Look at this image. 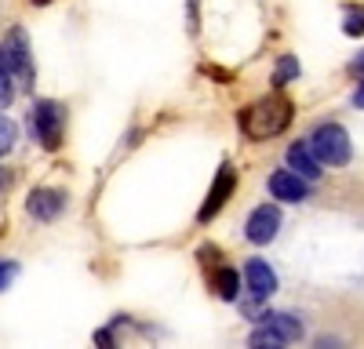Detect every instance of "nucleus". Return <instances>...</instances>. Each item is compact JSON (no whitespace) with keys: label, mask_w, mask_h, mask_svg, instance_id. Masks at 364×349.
<instances>
[{"label":"nucleus","mask_w":364,"mask_h":349,"mask_svg":"<svg viewBox=\"0 0 364 349\" xmlns=\"http://www.w3.org/2000/svg\"><path fill=\"white\" fill-rule=\"evenodd\" d=\"M277 229H281V208H277V204H262V208H255L248 215L245 237L252 244H269L273 237H277Z\"/></svg>","instance_id":"obj_4"},{"label":"nucleus","mask_w":364,"mask_h":349,"mask_svg":"<svg viewBox=\"0 0 364 349\" xmlns=\"http://www.w3.org/2000/svg\"><path fill=\"white\" fill-rule=\"evenodd\" d=\"M211 287H215L219 299L233 302V299L240 295V273H237V270H219L215 277H211Z\"/></svg>","instance_id":"obj_12"},{"label":"nucleus","mask_w":364,"mask_h":349,"mask_svg":"<svg viewBox=\"0 0 364 349\" xmlns=\"http://www.w3.org/2000/svg\"><path fill=\"white\" fill-rule=\"evenodd\" d=\"M15 102V80H11V70L0 66V109H8Z\"/></svg>","instance_id":"obj_17"},{"label":"nucleus","mask_w":364,"mask_h":349,"mask_svg":"<svg viewBox=\"0 0 364 349\" xmlns=\"http://www.w3.org/2000/svg\"><path fill=\"white\" fill-rule=\"evenodd\" d=\"M63 208H66V193L63 189H33V193H29V200H26V211L33 215L37 222L58 218V215H63Z\"/></svg>","instance_id":"obj_7"},{"label":"nucleus","mask_w":364,"mask_h":349,"mask_svg":"<svg viewBox=\"0 0 364 349\" xmlns=\"http://www.w3.org/2000/svg\"><path fill=\"white\" fill-rule=\"evenodd\" d=\"M288 167L295 171V174H302V179H310V182H317L321 179V160L314 157V150H310V142H295V145H288Z\"/></svg>","instance_id":"obj_8"},{"label":"nucleus","mask_w":364,"mask_h":349,"mask_svg":"<svg viewBox=\"0 0 364 349\" xmlns=\"http://www.w3.org/2000/svg\"><path fill=\"white\" fill-rule=\"evenodd\" d=\"M63 128H66V109L44 99L33 106V113H29V131H33V138L44 145V150H58V142H63Z\"/></svg>","instance_id":"obj_3"},{"label":"nucleus","mask_w":364,"mask_h":349,"mask_svg":"<svg viewBox=\"0 0 364 349\" xmlns=\"http://www.w3.org/2000/svg\"><path fill=\"white\" fill-rule=\"evenodd\" d=\"M15 142H18V128H15V121L0 116V157L11 153V150H15Z\"/></svg>","instance_id":"obj_14"},{"label":"nucleus","mask_w":364,"mask_h":349,"mask_svg":"<svg viewBox=\"0 0 364 349\" xmlns=\"http://www.w3.org/2000/svg\"><path fill=\"white\" fill-rule=\"evenodd\" d=\"M310 150L321 160V167H346L353 157V145H350V135L343 124H321L310 135Z\"/></svg>","instance_id":"obj_2"},{"label":"nucleus","mask_w":364,"mask_h":349,"mask_svg":"<svg viewBox=\"0 0 364 349\" xmlns=\"http://www.w3.org/2000/svg\"><path fill=\"white\" fill-rule=\"evenodd\" d=\"M291 124V102L284 95H269L259 99L255 106H248L240 113V131H245L252 142H266L273 135H281Z\"/></svg>","instance_id":"obj_1"},{"label":"nucleus","mask_w":364,"mask_h":349,"mask_svg":"<svg viewBox=\"0 0 364 349\" xmlns=\"http://www.w3.org/2000/svg\"><path fill=\"white\" fill-rule=\"evenodd\" d=\"M291 77H299V62H295L291 55H284L281 62H277V73H273V84H277V87H284Z\"/></svg>","instance_id":"obj_16"},{"label":"nucleus","mask_w":364,"mask_h":349,"mask_svg":"<svg viewBox=\"0 0 364 349\" xmlns=\"http://www.w3.org/2000/svg\"><path fill=\"white\" fill-rule=\"evenodd\" d=\"M262 324H266L269 331H277L284 342L302 338V324H299V316H291V313H266V316H262Z\"/></svg>","instance_id":"obj_11"},{"label":"nucleus","mask_w":364,"mask_h":349,"mask_svg":"<svg viewBox=\"0 0 364 349\" xmlns=\"http://www.w3.org/2000/svg\"><path fill=\"white\" fill-rule=\"evenodd\" d=\"M15 273H18V266H15V262H0V291H4V287L15 280Z\"/></svg>","instance_id":"obj_18"},{"label":"nucleus","mask_w":364,"mask_h":349,"mask_svg":"<svg viewBox=\"0 0 364 349\" xmlns=\"http://www.w3.org/2000/svg\"><path fill=\"white\" fill-rule=\"evenodd\" d=\"M248 345H252V349H266V345H269V349H281V345H288V342H284L277 331H269V328L262 324V328H255V331L248 335Z\"/></svg>","instance_id":"obj_13"},{"label":"nucleus","mask_w":364,"mask_h":349,"mask_svg":"<svg viewBox=\"0 0 364 349\" xmlns=\"http://www.w3.org/2000/svg\"><path fill=\"white\" fill-rule=\"evenodd\" d=\"M353 106H357V109H364V80L357 84V92H353Z\"/></svg>","instance_id":"obj_19"},{"label":"nucleus","mask_w":364,"mask_h":349,"mask_svg":"<svg viewBox=\"0 0 364 349\" xmlns=\"http://www.w3.org/2000/svg\"><path fill=\"white\" fill-rule=\"evenodd\" d=\"M4 51H8V66H11V70H18L26 84L33 80V62H29V44H26V33H22L18 26L8 33V48H4Z\"/></svg>","instance_id":"obj_9"},{"label":"nucleus","mask_w":364,"mask_h":349,"mask_svg":"<svg viewBox=\"0 0 364 349\" xmlns=\"http://www.w3.org/2000/svg\"><path fill=\"white\" fill-rule=\"evenodd\" d=\"M233 189H237V171L230 167V164H223V171H219V179H215V186L208 189V200L200 204V211H197V218L200 222H211L219 211H223V204L233 196Z\"/></svg>","instance_id":"obj_5"},{"label":"nucleus","mask_w":364,"mask_h":349,"mask_svg":"<svg viewBox=\"0 0 364 349\" xmlns=\"http://www.w3.org/2000/svg\"><path fill=\"white\" fill-rule=\"evenodd\" d=\"M343 33L346 37H364V8H350L343 15Z\"/></svg>","instance_id":"obj_15"},{"label":"nucleus","mask_w":364,"mask_h":349,"mask_svg":"<svg viewBox=\"0 0 364 349\" xmlns=\"http://www.w3.org/2000/svg\"><path fill=\"white\" fill-rule=\"evenodd\" d=\"M269 193L273 200H284V204H299L310 196V179H302V174H295L291 167L284 171H273L269 174Z\"/></svg>","instance_id":"obj_6"},{"label":"nucleus","mask_w":364,"mask_h":349,"mask_svg":"<svg viewBox=\"0 0 364 349\" xmlns=\"http://www.w3.org/2000/svg\"><path fill=\"white\" fill-rule=\"evenodd\" d=\"M353 73H360V77H364V51L353 58Z\"/></svg>","instance_id":"obj_20"},{"label":"nucleus","mask_w":364,"mask_h":349,"mask_svg":"<svg viewBox=\"0 0 364 349\" xmlns=\"http://www.w3.org/2000/svg\"><path fill=\"white\" fill-rule=\"evenodd\" d=\"M0 66H4V70H11V66H8V51H4V48H0Z\"/></svg>","instance_id":"obj_21"},{"label":"nucleus","mask_w":364,"mask_h":349,"mask_svg":"<svg viewBox=\"0 0 364 349\" xmlns=\"http://www.w3.org/2000/svg\"><path fill=\"white\" fill-rule=\"evenodd\" d=\"M33 4H41V8H44V4H51V0H33Z\"/></svg>","instance_id":"obj_22"},{"label":"nucleus","mask_w":364,"mask_h":349,"mask_svg":"<svg viewBox=\"0 0 364 349\" xmlns=\"http://www.w3.org/2000/svg\"><path fill=\"white\" fill-rule=\"evenodd\" d=\"M245 280H248V287H252L255 299H266V295H273V291H277V273H273L262 258H252L248 266H245Z\"/></svg>","instance_id":"obj_10"}]
</instances>
